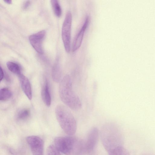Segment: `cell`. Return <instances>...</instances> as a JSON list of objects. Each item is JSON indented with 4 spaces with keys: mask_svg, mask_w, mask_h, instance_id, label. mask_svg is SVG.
<instances>
[{
    "mask_svg": "<svg viewBox=\"0 0 155 155\" xmlns=\"http://www.w3.org/2000/svg\"><path fill=\"white\" fill-rule=\"evenodd\" d=\"M100 136L103 145L109 155H120L124 150L122 134L115 124H105L101 129Z\"/></svg>",
    "mask_w": 155,
    "mask_h": 155,
    "instance_id": "6da1fadb",
    "label": "cell"
},
{
    "mask_svg": "<svg viewBox=\"0 0 155 155\" xmlns=\"http://www.w3.org/2000/svg\"><path fill=\"white\" fill-rule=\"evenodd\" d=\"M54 143L56 148L66 155H81L85 152V142L73 135L57 137Z\"/></svg>",
    "mask_w": 155,
    "mask_h": 155,
    "instance_id": "7a4b0ae2",
    "label": "cell"
},
{
    "mask_svg": "<svg viewBox=\"0 0 155 155\" xmlns=\"http://www.w3.org/2000/svg\"><path fill=\"white\" fill-rule=\"evenodd\" d=\"M59 93L61 101L68 107L75 111L81 108V102L73 90L72 81L69 75H65L60 81Z\"/></svg>",
    "mask_w": 155,
    "mask_h": 155,
    "instance_id": "3957f363",
    "label": "cell"
},
{
    "mask_svg": "<svg viewBox=\"0 0 155 155\" xmlns=\"http://www.w3.org/2000/svg\"><path fill=\"white\" fill-rule=\"evenodd\" d=\"M55 114L58 121L63 130L68 135H73L76 131L77 124L70 110L66 106L59 104L55 108Z\"/></svg>",
    "mask_w": 155,
    "mask_h": 155,
    "instance_id": "277c9868",
    "label": "cell"
},
{
    "mask_svg": "<svg viewBox=\"0 0 155 155\" xmlns=\"http://www.w3.org/2000/svg\"><path fill=\"white\" fill-rule=\"evenodd\" d=\"M72 16L69 11L66 14L62 28L61 36L65 49L67 53L71 50V31Z\"/></svg>",
    "mask_w": 155,
    "mask_h": 155,
    "instance_id": "5b68a950",
    "label": "cell"
},
{
    "mask_svg": "<svg viewBox=\"0 0 155 155\" xmlns=\"http://www.w3.org/2000/svg\"><path fill=\"white\" fill-rule=\"evenodd\" d=\"M26 141L33 155H43L44 142L40 137L29 136L26 137Z\"/></svg>",
    "mask_w": 155,
    "mask_h": 155,
    "instance_id": "8992f818",
    "label": "cell"
},
{
    "mask_svg": "<svg viewBox=\"0 0 155 155\" xmlns=\"http://www.w3.org/2000/svg\"><path fill=\"white\" fill-rule=\"evenodd\" d=\"M99 136V132L96 127H93L89 131L85 142V152L90 153L92 152L97 146Z\"/></svg>",
    "mask_w": 155,
    "mask_h": 155,
    "instance_id": "52a82bcc",
    "label": "cell"
},
{
    "mask_svg": "<svg viewBox=\"0 0 155 155\" xmlns=\"http://www.w3.org/2000/svg\"><path fill=\"white\" fill-rule=\"evenodd\" d=\"M46 35V31L42 30L30 35L29 42L33 48L38 53H43V42Z\"/></svg>",
    "mask_w": 155,
    "mask_h": 155,
    "instance_id": "ba28073f",
    "label": "cell"
},
{
    "mask_svg": "<svg viewBox=\"0 0 155 155\" xmlns=\"http://www.w3.org/2000/svg\"><path fill=\"white\" fill-rule=\"evenodd\" d=\"M89 17L87 16L81 28L74 39L72 47V51L73 52L76 51L80 47L84 32L89 24Z\"/></svg>",
    "mask_w": 155,
    "mask_h": 155,
    "instance_id": "9c48e42d",
    "label": "cell"
},
{
    "mask_svg": "<svg viewBox=\"0 0 155 155\" xmlns=\"http://www.w3.org/2000/svg\"><path fill=\"white\" fill-rule=\"evenodd\" d=\"M18 77L23 91L28 99L31 100L32 97V90L29 80L22 74Z\"/></svg>",
    "mask_w": 155,
    "mask_h": 155,
    "instance_id": "30bf717a",
    "label": "cell"
},
{
    "mask_svg": "<svg viewBox=\"0 0 155 155\" xmlns=\"http://www.w3.org/2000/svg\"><path fill=\"white\" fill-rule=\"evenodd\" d=\"M42 100L47 106H49L51 104V98L48 82L45 80L41 92Z\"/></svg>",
    "mask_w": 155,
    "mask_h": 155,
    "instance_id": "8fae6325",
    "label": "cell"
},
{
    "mask_svg": "<svg viewBox=\"0 0 155 155\" xmlns=\"http://www.w3.org/2000/svg\"><path fill=\"white\" fill-rule=\"evenodd\" d=\"M61 76V71L59 64L56 63L52 71V77L53 81L56 83L60 82Z\"/></svg>",
    "mask_w": 155,
    "mask_h": 155,
    "instance_id": "7c38bea8",
    "label": "cell"
},
{
    "mask_svg": "<svg viewBox=\"0 0 155 155\" xmlns=\"http://www.w3.org/2000/svg\"><path fill=\"white\" fill-rule=\"evenodd\" d=\"M6 65L10 71L18 76L22 74L21 67L18 64L12 61H8Z\"/></svg>",
    "mask_w": 155,
    "mask_h": 155,
    "instance_id": "4fadbf2b",
    "label": "cell"
},
{
    "mask_svg": "<svg viewBox=\"0 0 155 155\" xmlns=\"http://www.w3.org/2000/svg\"><path fill=\"white\" fill-rule=\"evenodd\" d=\"M12 96V93L7 87H3L0 90V100L5 101L9 99Z\"/></svg>",
    "mask_w": 155,
    "mask_h": 155,
    "instance_id": "5bb4252c",
    "label": "cell"
},
{
    "mask_svg": "<svg viewBox=\"0 0 155 155\" xmlns=\"http://www.w3.org/2000/svg\"><path fill=\"white\" fill-rule=\"evenodd\" d=\"M51 2L54 14L57 17H60L61 15L62 11L58 1L56 0H52Z\"/></svg>",
    "mask_w": 155,
    "mask_h": 155,
    "instance_id": "9a60e30c",
    "label": "cell"
},
{
    "mask_svg": "<svg viewBox=\"0 0 155 155\" xmlns=\"http://www.w3.org/2000/svg\"><path fill=\"white\" fill-rule=\"evenodd\" d=\"M30 112L28 109H24L20 111L18 113L17 118L19 120H23L27 119L29 117Z\"/></svg>",
    "mask_w": 155,
    "mask_h": 155,
    "instance_id": "2e32d148",
    "label": "cell"
},
{
    "mask_svg": "<svg viewBox=\"0 0 155 155\" xmlns=\"http://www.w3.org/2000/svg\"><path fill=\"white\" fill-rule=\"evenodd\" d=\"M47 155H61L60 152L54 146L50 145L47 150Z\"/></svg>",
    "mask_w": 155,
    "mask_h": 155,
    "instance_id": "e0dca14e",
    "label": "cell"
},
{
    "mask_svg": "<svg viewBox=\"0 0 155 155\" xmlns=\"http://www.w3.org/2000/svg\"><path fill=\"white\" fill-rule=\"evenodd\" d=\"M4 77V73L1 67L0 68V79L1 81Z\"/></svg>",
    "mask_w": 155,
    "mask_h": 155,
    "instance_id": "ac0fdd59",
    "label": "cell"
},
{
    "mask_svg": "<svg viewBox=\"0 0 155 155\" xmlns=\"http://www.w3.org/2000/svg\"><path fill=\"white\" fill-rule=\"evenodd\" d=\"M30 4V1H26L23 5V8L24 9H26L29 6Z\"/></svg>",
    "mask_w": 155,
    "mask_h": 155,
    "instance_id": "d6986e66",
    "label": "cell"
},
{
    "mask_svg": "<svg viewBox=\"0 0 155 155\" xmlns=\"http://www.w3.org/2000/svg\"><path fill=\"white\" fill-rule=\"evenodd\" d=\"M4 1L6 3L8 4H10L12 3V1L10 0H5Z\"/></svg>",
    "mask_w": 155,
    "mask_h": 155,
    "instance_id": "ffe728a7",
    "label": "cell"
},
{
    "mask_svg": "<svg viewBox=\"0 0 155 155\" xmlns=\"http://www.w3.org/2000/svg\"><path fill=\"white\" fill-rule=\"evenodd\" d=\"M142 155H146V154H143Z\"/></svg>",
    "mask_w": 155,
    "mask_h": 155,
    "instance_id": "44dd1931",
    "label": "cell"
}]
</instances>
